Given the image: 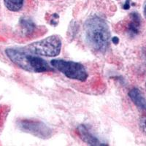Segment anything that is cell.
Returning a JSON list of instances; mask_svg holds the SVG:
<instances>
[{"label": "cell", "instance_id": "1", "mask_svg": "<svg viewBox=\"0 0 146 146\" xmlns=\"http://www.w3.org/2000/svg\"><path fill=\"white\" fill-rule=\"evenodd\" d=\"M85 39L93 50L105 52L110 40V32L107 22L99 16H92L84 25Z\"/></svg>", "mask_w": 146, "mask_h": 146}, {"label": "cell", "instance_id": "2", "mask_svg": "<svg viewBox=\"0 0 146 146\" xmlns=\"http://www.w3.org/2000/svg\"><path fill=\"white\" fill-rule=\"evenodd\" d=\"M5 53L13 63L27 72L40 73L52 71L45 60L26 51L22 48H7Z\"/></svg>", "mask_w": 146, "mask_h": 146}, {"label": "cell", "instance_id": "3", "mask_svg": "<svg viewBox=\"0 0 146 146\" xmlns=\"http://www.w3.org/2000/svg\"><path fill=\"white\" fill-rule=\"evenodd\" d=\"M22 48L32 54L55 57L59 54L62 50V40L58 35H51Z\"/></svg>", "mask_w": 146, "mask_h": 146}, {"label": "cell", "instance_id": "4", "mask_svg": "<svg viewBox=\"0 0 146 146\" xmlns=\"http://www.w3.org/2000/svg\"><path fill=\"white\" fill-rule=\"evenodd\" d=\"M50 64L53 67L72 80L85 81L88 78L86 70L80 63L63 59H53Z\"/></svg>", "mask_w": 146, "mask_h": 146}, {"label": "cell", "instance_id": "5", "mask_svg": "<svg viewBox=\"0 0 146 146\" xmlns=\"http://www.w3.org/2000/svg\"><path fill=\"white\" fill-rule=\"evenodd\" d=\"M78 129L80 138L87 144L91 145H105V144L102 143L96 137L94 136L85 126H80Z\"/></svg>", "mask_w": 146, "mask_h": 146}, {"label": "cell", "instance_id": "6", "mask_svg": "<svg viewBox=\"0 0 146 146\" xmlns=\"http://www.w3.org/2000/svg\"><path fill=\"white\" fill-rule=\"evenodd\" d=\"M129 96L137 108L146 112V99L141 91L138 88H134L129 92Z\"/></svg>", "mask_w": 146, "mask_h": 146}, {"label": "cell", "instance_id": "7", "mask_svg": "<svg viewBox=\"0 0 146 146\" xmlns=\"http://www.w3.org/2000/svg\"><path fill=\"white\" fill-rule=\"evenodd\" d=\"M140 24H141V21H140L139 14L135 13H131L130 15V20L127 25L129 33L131 35H137L139 31Z\"/></svg>", "mask_w": 146, "mask_h": 146}, {"label": "cell", "instance_id": "8", "mask_svg": "<svg viewBox=\"0 0 146 146\" xmlns=\"http://www.w3.org/2000/svg\"><path fill=\"white\" fill-rule=\"evenodd\" d=\"M25 0H4L5 7L12 12H18L23 7Z\"/></svg>", "mask_w": 146, "mask_h": 146}, {"label": "cell", "instance_id": "9", "mask_svg": "<svg viewBox=\"0 0 146 146\" xmlns=\"http://www.w3.org/2000/svg\"><path fill=\"white\" fill-rule=\"evenodd\" d=\"M21 27L26 32V33H31L35 29V25L34 24L33 22L30 20H27V18H23L21 20Z\"/></svg>", "mask_w": 146, "mask_h": 146}, {"label": "cell", "instance_id": "10", "mask_svg": "<svg viewBox=\"0 0 146 146\" xmlns=\"http://www.w3.org/2000/svg\"><path fill=\"white\" fill-rule=\"evenodd\" d=\"M139 125L141 131L146 135V116L142 117V118L139 119Z\"/></svg>", "mask_w": 146, "mask_h": 146}, {"label": "cell", "instance_id": "11", "mask_svg": "<svg viewBox=\"0 0 146 146\" xmlns=\"http://www.w3.org/2000/svg\"><path fill=\"white\" fill-rule=\"evenodd\" d=\"M143 13H144V15L146 18V2H145L144 5V10H143Z\"/></svg>", "mask_w": 146, "mask_h": 146}, {"label": "cell", "instance_id": "12", "mask_svg": "<svg viewBox=\"0 0 146 146\" xmlns=\"http://www.w3.org/2000/svg\"><path fill=\"white\" fill-rule=\"evenodd\" d=\"M145 88H146V83H145Z\"/></svg>", "mask_w": 146, "mask_h": 146}]
</instances>
